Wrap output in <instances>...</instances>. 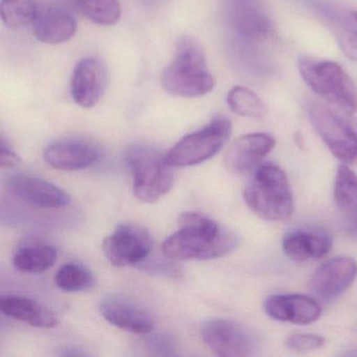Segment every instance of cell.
Here are the masks:
<instances>
[{
    "label": "cell",
    "mask_w": 357,
    "mask_h": 357,
    "mask_svg": "<svg viewBox=\"0 0 357 357\" xmlns=\"http://www.w3.org/2000/svg\"><path fill=\"white\" fill-rule=\"evenodd\" d=\"M162 85L170 95L191 99L213 91L214 78L208 73L199 43L190 37H183L177 43L173 61L162 72Z\"/></svg>",
    "instance_id": "3957f363"
},
{
    "label": "cell",
    "mask_w": 357,
    "mask_h": 357,
    "mask_svg": "<svg viewBox=\"0 0 357 357\" xmlns=\"http://www.w3.org/2000/svg\"><path fill=\"white\" fill-rule=\"evenodd\" d=\"M57 250L49 244H34L18 250L14 256V265L18 271L28 273H41L55 264Z\"/></svg>",
    "instance_id": "603a6c76"
},
{
    "label": "cell",
    "mask_w": 357,
    "mask_h": 357,
    "mask_svg": "<svg viewBox=\"0 0 357 357\" xmlns=\"http://www.w3.org/2000/svg\"><path fill=\"white\" fill-rule=\"evenodd\" d=\"M263 307L271 319L294 325H309L321 313L319 302L304 294H273L265 300Z\"/></svg>",
    "instance_id": "5bb4252c"
},
{
    "label": "cell",
    "mask_w": 357,
    "mask_h": 357,
    "mask_svg": "<svg viewBox=\"0 0 357 357\" xmlns=\"http://www.w3.org/2000/svg\"><path fill=\"white\" fill-rule=\"evenodd\" d=\"M56 285L68 292L83 291L91 289L96 280L87 267L78 263H66L56 273Z\"/></svg>",
    "instance_id": "4316f807"
},
{
    "label": "cell",
    "mask_w": 357,
    "mask_h": 357,
    "mask_svg": "<svg viewBox=\"0 0 357 357\" xmlns=\"http://www.w3.org/2000/svg\"><path fill=\"white\" fill-rule=\"evenodd\" d=\"M99 158V149L93 144L83 139H61L50 145L45 152V162L62 171L89 168Z\"/></svg>",
    "instance_id": "2e32d148"
},
{
    "label": "cell",
    "mask_w": 357,
    "mask_h": 357,
    "mask_svg": "<svg viewBox=\"0 0 357 357\" xmlns=\"http://www.w3.org/2000/svg\"><path fill=\"white\" fill-rule=\"evenodd\" d=\"M102 317L116 327L137 334L153 331L154 319L147 311L123 298H110L100 304Z\"/></svg>",
    "instance_id": "ac0fdd59"
},
{
    "label": "cell",
    "mask_w": 357,
    "mask_h": 357,
    "mask_svg": "<svg viewBox=\"0 0 357 357\" xmlns=\"http://www.w3.org/2000/svg\"><path fill=\"white\" fill-rule=\"evenodd\" d=\"M107 84V70L103 62L96 58H84L75 66L70 95L81 107L93 108L103 97Z\"/></svg>",
    "instance_id": "8fae6325"
},
{
    "label": "cell",
    "mask_w": 357,
    "mask_h": 357,
    "mask_svg": "<svg viewBox=\"0 0 357 357\" xmlns=\"http://www.w3.org/2000/svg\"><path fill=\"white\" fill-rule=\"evenodd\" d=\"M10 191L30 206L41 208H58L68 206L70 196L57 185L32 175L17 173L8 179Z\"/></svg>",
    "instance_id": "7c38bea8"
},
{
    "label": "cell",
    "mask_w": 357,
    "mask_h": 357,
    "mask_svg": "<svg viewBox=\"0 0 357 357\" xmlns=\"http://www.w3.org/2000/svg\"><path fill=\"white\" fill-rule=\"evenodd\" d=\"M357 236V235H356Z\"/></svg>",
    "instance_id": "4dcf8cb0"
},
{
    "label": "cell",
    "mask_w": 357,
    "mask_h": 357,
    "mask_svg": "<svg viewBox=\"0 0 357 357\" xmlns=\"http://www.w3.org/2000/svg\"><path fill=\"white\" fill-rule=\"evenodd\" d=\"M275 141L267 133H250L233 142L225 152V165L234 174H245L260 166L273 151Z\"/></svg>",
    "instance_id": "4fadbf2b"
},
{
    "label": "cell",
    "mask_w": 357,
    "mask_h": 357,
    "mask_svg": "<svg viewBox=\"0 0 357 357\" xmlns=\"http://www.w3.org/2000/svg\"><path fill=\"white\" fill-rule=\"evenodd\" d=\"M315 8L331 26L342 53L357 62V12L336 10L324 3H319Z\"/></svg>",
    "instance_id": "7402d4cb"
},
{
    "label": "cell",
    "mask_w": 357,
    "mask_h": 357,
    "mask_svg": "<svg viewBox=\"0 0 357 357\" xmlns=\"http://www.w3.org/2000/svg\"><path fill=\"white\" fill-rule=\"evenodd\" d=\"M307 114L328 149L342 164H357V119L327 102L309 101Z\"/></svg>",
    "instance_id": "277c9868"
},
{
    "label": "cell",
    "mask_w": 357,
    "mask_h": 357,
    "mask_svg": "<svg viewBox=\"0 0 357 357\" xmlns=\"http://www.w3.org/2000/svg\"><path fill=\"white\" fill-rule=\"evenodd\" d=\"M34 35L45 45H61L77 33V22L72 14L55 6L38 8L33 22Z\"/></svg>",
    "instance_id": "e0dca14e"
},
{
    "label": "cell",
    "mask_w": 357,
    "mask_h": 357,
    "mask_svg": "<svg viewBox=\"0 0 357 357\" xmlns=\"http://www.w3.org/2000/svg\"><path fill=\"white\" fill-rule=\"evenodd\" d=\"M325 337L317 334H292L286 340V347L294 352L317 350L325 344Z\"/></svg>",
    "instance_id": "83f0119b"
},
{
    "label": "cell",
    "mask_w": 357,
    "mask_h": 357,
    "mask_svg": "<svg viewBox=\"0 0 357 357\" xmlns=\"http://www.w3.org/2000/svg\"><path fill=\"white\" fill-rule=\"evenodd\" d=\"M200 333L204 344L219 356H252L260 347V340L252 330L229 319H208L202 323Z\"/></svg>",
    "instance_id": "ba28073f"
},
{
    "label": "cell",
    "mask_w": 357,
    "mask_h": 357,
    "mask_svg": "<svg viewBox=\"0 0 357 357\" xmlns=\"http://www.w3.org/2000/svg\"><path fill=\"white\" fill-rule=\"evenodd\" d=\"M151 236L141 225L124 223L105 238L103 252L114 266L139 264L149 257L152 250Z\"/></svg>",
    "instance_id": "9c48e42d"
},
{
    "label": "cell",
    "mask_w": 357,
    "mask_h": 357,
    "mask_svg": "<svg viewBox=\"0 0 357 357\" xmlns=\"http://www.w3.org/2000/svg\"><path fill=\"white\" fill-rule=\"evenodd\" d=\"M227 101L229 109L237 116L252 119H261L266 116V105L248 87H234L227 93Z\"/></svg>",
    "instance_id": "484cf974"
},
{
    "label": "cell",
    "mask_w": 357,
    "mask_h": 357,
    "mask_svg": "<svg viewBox=\"0 0 357 357\" xmlns=\"http://www.w3.org/2000/svg\"><path fill=\"white\" fill-rule=\"evenodd\" d=\"M0 309L8 317L37 328L50 329L59 323L53 311L26 296H3L0 300Z\"/></svg>",
    "instance_id": "44dd1931"
},
{
    "label": "cell",
    "mask_w": 357,
    "mask_h": 357,
    "mask_svg": "<svg viewBox=\"0 0 357 357\" xmlns=\"http://www.w3.org/2000/svg\"><path fill=\"white\" fill-rule=\"evenodd\" d=\"M126 162L133 176V193L146 204L166 196L174 183L172 165L155 148L135 145L126 152Z\"/></svg>",
    "instance_id": "5b68a950"
},
{
    "label": "cell",
    "mask_w": 357,
    "mask_h": 357,
    "mask_svg": "<svg viewBox=\"0 0 357 357\" xmlns=\"http://www.w3.org/2000/svg\"><path fill=\"white\" fill-rule=\"evenodd\" d=\"M248 208L265 220L287 221L294 202L287 175L277 165L265 162L252 171L243 191Z\"/></svg>",
    "instance_id": "7a4b0ae2"
},
{
    "label": "cell",
    "mask_w": 357,
    "mask_h": 357,
    "mask_svg": "<svg viewBox=\"0 0 357 357\" xmlns=\"http://www.w3.org/2000/svg\"><path fill=\"white\" fill-rule=\"evenodd\" d=\"M333 196L347 229L357 235V174L348 165L338 166Z\"/></svg>",
    "instance_id": "ffe728a7"
},
{
    "label": "cell",
    "mask_w": 357,
    "mask_h": 357,
    "mask_svg": "<svg viewBox=\"0 0 357 357\" xmlns=\"http://www.w3.org/2000/svg\"><path fill=\"white\" fill-rule=\"evenodd\" d=\"M231 20L238 34L248 40L264 41L275 34L273 22L264 10L248 0L234 3Z\"/></svg>",
    "instance_id": "d6986e66"
},
{
    "label": "cell",
    "mask_w": 357,
    "mask_h": 357,
    "mask_svg": "<svg viewBox=\"0 0 357 357\" xmlns=\"http://www.w3.org/2000/svg\"><path fill=\"white\" fill-rule=\"evenodd\" d=\"M298 73L304 82L324 101L346 112H357V87L335 62L301 58Z\"/></svg>",
    "instance_id": "8992f818"
},
{
    "label": "cell",
    "mask_w": 357,
    "mask_h": 357,
    "mask_svg": "<svg viewBox=\"0 0 357 357\" xmlns=\"http://www.w3.org/2000/svg\"><path fill=\"white\" fill-rule=\"evenodd\" d=\"M231 135V121L218 116L200 130L185 135L169 151L167 158L173 167L202 164L216 155L225 147Z\"/></svg>",
    "instance_id": "52a82bcc"
},
{
    "label": "cell",
    "mask_w": 357,
    "mask_h": 357,
    "mask_svg": "<svg viewBox=\"0 0 357 357\" xmlns=\"http://www.w3.org/2000/svg\"><path fill=\"white\" fill-rule=\"evenodd\" d=\"M73 3L81 15L98 26H114L122 16L119 0H73Z\"/></svg>",
    "instance_id": "cb8c5ba5"
},
{
    "label": "cell",
    "mask_w": 357,
    "mask_h": 357,
    "mask_svg": "<svg viewBox=\"0 0 357 357\" xmlns=\"http://www.w3.org/2000/svg\"><path fill=\"white\" fill-rule=\"evenodd\" d=\"M179 229L162 244V254L175 261L212 260L229 256L239 238L213 219L185 212L178 219Z\"/></svg>",
    "instance_id": "6da1fadb"
},
{
    "label": "cell",
    "mask_w": 357,
    "mask_h": 357,
    "mask_svg": "<svg viewBox=\"0 0 357 357\" xmlns=\"http://www.w3.org/2000/svg\"><path fill=\"white\" fill-rule=\"evenodd\" d=\"M282 248L291 260L308 262L329 254L332 237L327 231L319 227H298L284 236Z\"/></svg>",
    "instance_id": "9a60e30c"
},
{
    "label": "cell",
    "mask_w": 357,
    "mask_h": 357,
    "mask_svg": "<svg viewBox=\"0 0 357 357\" xmlns=\"http://www.w3.org/2000/svg\"><path fill=\"white\" fill-rule=\"evenodd\" d=\"M20 156L7 145L5 139H1V152H0V165L3 168H13L20 164Z\"/></svg>",
    "instance_id": "f546056e"
},
{
    "label": "cell",
    "mask_w": 357,
    "mask_h": 357,
    "mask_svg": "<svg viewBox=\"0 0 357 357\" xmlns=\"http://www.w3.org/2000/svg\"><path fill=\"white\" fill-rule=\"evenodd\" d=\"M147 347L155 355H175L173 340L164 334H154L147 338Z\"/></svg>",
    "instance_id": "f1b7e54d"
},
{
    "label": "cell",
    "mask_w": 357,
    "mask_h": 357,
    "mask_svg": "<svg viewBox=\"0 0 357 357\" xmlns=\"http://www.w3.org/2000/svg\"><path fill=\"white\" fill-rule=\"evenodd\" d=\"M38 8L36 0H1L0 15L7 28L20 30L33 24Z\"/></svg>",
    "instance_id": "d4e9b609"
},
{
    "label": "cell",
    "mask_w": 357,
    "mask_h": 357,
    "mask_svg": "<svg viewBox=\"0 0 357 357\" xmlns=\"http://www.w3.org/2000/svg\"><path fill=\"white\" fill-rule=\"evenodd\" d=\"M357 277V262L348 256H338L324 262L313 273L310 288L324 302H332L350 288Z\"/></svg>",
    "instance_id": "30bf717a"
}]
</instances>
